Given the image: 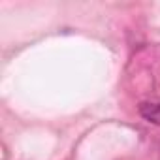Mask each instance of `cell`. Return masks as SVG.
<instances>
[{"instance_id":"1","label":"cell","mask_w":160,"mask_h":160,"mask_svg":"<svg viewBox=\"0 0 160 160\" xmlns=\"http://www.w3.org/2000/svg\"><path fill=\"white\" fill-rule=\"evenodd\" d=\"M139 115L145 121L160 126V102H143V104H139Z\"/></svg>"}]
</instances>
